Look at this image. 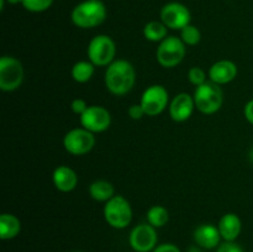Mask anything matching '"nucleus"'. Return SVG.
<instances>
[{"label": "nucleus", "instance_id": "nucleus-28", "mask_svg": "<svg viewBox=\"0 0 253 252\" xmlns=\"http://www.w3.org/2000/svg\"><path fill=\"white\" fill-rule=\"evenodd\" d=\"M145 115L146 113L141 104H132V105L128 108V116H130L131 119H133V120H141Z\"/></svg>", "mask_w": 253, "mask_h": 252}, {"label": "nucleus", "instance_id": "nucleus-26", "mask_svg": "<svg viewBox=\"0 0 253 252\" xmlns=\"http://www.w3.org/2000/svg\"><path fill=\"white\" fill-rule=\"evenodd\" d=\"M71 108H72V111H73L74 114H77V115L81 116L82 114H84V111H85L86 109L89 108V106H88V104H86V101L84 100V99L77 98V99H74L73 101H72Z\"/></svg>", "mask_w": 253, "mask_h": 252}, {"label": "nucleus", "instance_id": "nucleus-29", "mask_svg": "<svg viewBox=\"0 0 253 252\" xmlns=\"http://www.w3.org/2000/svg\"><path fill=\"white\" fill-rule=\"evenodd\" d=\"M153 252H180V250L173 244H163L156 247Z\"/></svg>", "mask_w": 253, "mask_h": 252}, {"label": "nucleus", "instance_id": "nucleus-2", "mask_svg": "<svg viewBox=\"0 0 253 252\" xmlns=\"http://www.w3.org/2000/svg\"><path fill=\"white\" fill-rule=\"evenodd\" d=\"M72 22L81 29H93L106 19V7L100 0H85L72 11Z\"/></svg>", "mask_w": 253, "mask_h": 252}, {"label": "nucleus", "instance_id": "nucleus-5", "mask_svg": "<svg viewBox=\"0 0 253 252\" xmlns=\"http://www.w3.org/2000/svg\"><path fill=\"white\" fill-rule=\"evenodd\" d=\"M116 54V46L114 40L108 35H98L88 46L89 62L98 67L109 66L114 62Z\"/></svg>", "mask_w": 253, "mask_h": 252}, {"label": "nucleus", "instance_id": "nucleus-3", "mask_svg": "<svg viewBox=\"0 0 253 252\" xmlns=\"http://www.w3.org/2000/svg\"><path fill=\"white\" fill-rule=\"evenodd\" d=\"M195 108L205 115H211L220 110L224 101V94L221 88L211 81L205 82L197 86L194 93Z\"/></svg>", "mask_w": 253, "mask_h": 252}, {"label": "nucleus", "instance_id": "nucleus-14", "mask_svg": "<svg viewBox=\"0 0 253 252\" xmlns=\"http://www.w3.org/2000/svg\"><path fill=\"white\" fill-rule=\"evenodd\" d=\"M237 76V66L231 61L221 59L210 67L209 78L212 83L221 85L234 81Z\"/></svg>", "mask_w": 253, "mask_h": 252}, {"label": "nucleus", "instance_id": "nucleus-22", "mask_svg": "<svg viewBox=\"0 0 253 252\" xmlns=\"http://www.w3.org/2000/svg\"><path fill=\"white\" fill-rule=\"evenodd\" d=\"M147 220L153 227H163L169 220V212L162 205H155L147 211Z\"/></svg>", "mask_w": 253, "mask_h": 252}, {"label": "nucleus", "instance_id": "nucleus-4", "mask_svg": "<svg viewBox=\"0 0 253 252\" xmlns=\"http://www.w3.org/2000/svg\"><path fill=\"white\" fill-rule=\"evenodd\" d=\"M105 221L114 229H125L132 220V209L126 198L123 195H114L105 203L104 207Z\"/></svg>", "mask_w": 253, "mask_h": 252}, {"label": "nucleus", "instance_id": "nucleus-15", "mask_svg": "<svg viewBox=\"0 0 253 252\" xmlns=\"http://www.w3.org/2000/svg\"><path fill=\"white\" fill-rule=\"evenodd\" d=\"M220 239H221V235H220L219 229L211 224L200 225L194 231L195 244L203 249H215L219 245Z\"/></svg>", "mask_w": 253, "mask_h": 252}, {"label": "nucleus", "instance_id": "nucleus-9", "mask_svg": "<svg viewBox=\"0 0 253 252\" xmlns=\"http://www.w3.org/2000/svg\"><path fill=\"white\" fill-rule=\"evenodd\" d=\"M141 105L146 115L157 116L163 113L168 105V91L163 85H151L143 91L141 98Z\"/></svg>", "mask_w": 253, "mask_h": 252}, {"label": "nucleus", "instance_id": "nucleus-20", "mask_svg": "<svg viewBox=\"0 0 253 252\" xmlns=\"http://www.w3.org/2000/svg\"><path fill=\"white\" fill-rule=\"evenodd\" d=\"M167 29L163 22L150 21L143 27V36L151 42H162L167 37Z\"/></svg>", "mask_w": 253, "mask_h": 252}, {"label": "nucleus", "instance_id": "nucleus-18", "mask_svg": "<svg viewBox=\"0 0 253 252\" xmlns=\"http://www.w3.org/2000/svg\"><path fill=\"white\" fill-rule=\"evenodd\" d=\"M21 231V222L15 215L1 214L0 216V237L1 240H11Z\"/></svg>", "mask_w": 253, "mask_h": 252}, {"label": "nucleus", "instance_id": "nucleus-13", "mask_svg": "<svg viewBox=\"0 0 253 252\" xmlns=\"http://www.w3.org/2000/svg\"><path fill=\"white\" fill-rule=\"evenodd\" d=\"M195 108L194 96L188 93H179L169 104V115L177 123L187 121L192 116Z\"/></svg>", "mask_w": 253, "mask_h": 252}, {"label": "nucleus", "instance_id": "nucleus-23", "mask_svg": "<svg viewBox=\"0 0 253 252\" xmlns=\"http://www.w3.org/2000/svg\"><path fill=\"white\" fill-rule=\"evenodd\" d=\"M180 40L188 46H195L202 40V34L197 26L189 24L184 29L180 30Z\"/></svg>", "mask_w": 253, "mask_h": 252}, {"label": "nucleus", "instance_id": "nucleus-16", "mask_svg": "<svg viewBox=\"0 0 253 252\" xmlns=\"http://www.w3.org/2000/svg\"><path fill=\"white\" fill-rule=\"evenodd\" d=\"M217 229L221 235V239H224L225 241H235L241 232V219L234 212H227L220 219Z\"/></svg>", "mask_w": 253, "mask_h": 252}, {"label": "nucleus", "instance_id": "nucleus-1", "mask_svg": "<svg viewBox=\"0 0 253 252\" xmlns=\"http://www.w3.org/2000/svg\"><path fill=\"white\" fill-rule=\"evenodd\" d=\"M135 82V68L128 61L118 59L109 64L105 72V85L111 94L125 95L133 88Z\"/></svg>", "mask_w": 253, "mask_h": 252}, {"label": "nucleus", "instance_id": "nucleus-19", "mask_svg": "<svg viewBox=\"0 0 253 252\" xmlns=\"http://www.w3.org/2000/svg\"><path fill=\"white\" fill-rule=\"evenodd\" d=\"M114 193H115V189H114L113 184L106 180H95L89 187V194L96 202L106 203L114 197Z\"/></svg>", "mask_w": 253, "mask_h": 252}, {"label": "nucleus", "instance_id": "nucleus-6", "mask_svg": "<svg viewBox=\"0 0 253 252\" xmlns=\"http://www.w3.org/2000/svg\"><path fill=\"white\" fill-rule=\"evenodd\" d=\"M24 81V67L21 62L11 56H2L0 59V89L14 91Z\"/></svg>", "mask_w": 253, "mask_h": 252}, {"label": "nucleus", "instance_id": "nucleus-24", "mask_svg": "<svg viewBox=\"0 0 253 252\" xmlns=\"http://www.w3.org/2000/svg\"><path fill=\"white\" fill-rule=\"evenodd\" d=\"M53 0H22V6L31 12H42L49 9Z\"/></svg>", "mask_w": 253, "mask_h": 252}, {"label": "nucleus", "instance_id": "nucleus-12", "mask_svg": "<svg viewBox=\"0 0 253 252\" xmlns=\"http://www.w3.org/2000/svg\"><path fill=\"white\" fill-rule=\"evenodd\" d=\"M131 247L135 252H150L156 249L157 245V232L156 227L151 224L137 225L130 232L128 237Z\"/></svg>", "mask_w": 253, "mask_h": 252}, {"label": "nucleus", "instance_id": "nucleus-31", "mask_svg": "<svg viewBox=\"0 0 253 252\" xmlns=\"http://www.w3.org/2000/svg\"><path fill=\"white\" fill-rule=\"evenodd\" d=\"M6 1L11 5H16V4H19V2H21L22 0H6Z\"/></svg>", "mask_w": 253, "mask_h": 252}, {"label": "nucleus", "instance_id": "nucleus-11", "mask_svg": "<svg viewBox=\"0 0 253 252\" xmlns=\"http://www.w3.org/2000/svg\"><path fill=\"white\" fill-rule=\"evenodd\" d=\"M81 124L90 132H103L110 127L111 115L104 106L91 105L82 114Z\"/></svg>", "mask_w": 253, "mask_h": 252}, {"label": "nucleus", "instance_id": "nucleus-27", "mask_svg": "<svg viewBox=\"0 0 253 252\" xmlns=\"http://www.w3.org/2000/svg\"><path fill=\"white\" fill-rule=\"evenodd\" d=\"M216 252H245L240 245L235 244L234 241H225L224 244L217 247Z\"/></svg>", "mask_w": 253, "mask_h": 252}, {"label": "nucleus", "instance_id": "nucleus-25", "mask_svg": "<svg viewBox=\"0 0 253 252\" xmlns=\"http://www.w3.org/2000/svg\"><path fill=\"white\" fill-rule=\"evenodd\" d=\"M188 79L195 86H199L207 82V73L200 67H192L188 72Z\"/></svg>", "mask_w": 253, "mask_h": 252}, {"label": "nucleus", "instance_id": "nucleus-21", "mask_svg": "<svg viewBox=\"0 0 253 252\" xmlns=\"http://www.w3.org/2000/svg\"><path fill=\"white\" fill-rule=\"evenodd\" d=\"M94 64L88 61H79L72 68V77L77 83H86L94 74Z\"/></svg>", "mask_w": 253, "mask_h": 252}, {"label": "nucleus", "instance_id": "nucleus-10", "mask_svg": "<svg viewBox=\"0 0 253 252\" xmlns=\"http://www.w3.org/2000/svg\"><path fill=\"white\" fill-rule=\"evenodd\" d=\"M161 20L172 30H182L190 24V11L180 2H168L161 10Z\"/></svg>", "mask_w": 253, "mask_h": 252}, {"label": "nucleus", "instance_id": "nucleus-30", "mask_svg": "<svg viewBox=\"0 0 253 252\" xmlns=\"http://www.w3.org/2000/svg\"><path fill=\"white\" fill-rule=\"evenodd\" d=\"M244 114H245V118H246V120L253 125V99L252 100H250L249 103L245 105Z\"/></svg>", "mask_w": 253, "mask_h": 252}, {"label": "nucleus", "instance_id": "nucleus-8", "mask_svg": "<svg viewBox=\"0 0 253 252\" xmlns=\"http://www.w3.org/2000/svg\"><path fill=\"white\" fill-rule=\"evenodd\" d=\"M95 145V137L93 132L86 128H73L66 133L63 138V146L67 152L74 156H83L90 152Z\"/></svg>", "mask_w": 253, "mask_h": 252}, {"label": "nucleus", "instance_id": "nucleus-17", "mask_svg": "<svg viewBox=\"0 0 253 252\" xmlns=\"http://www.w3.org/2000/svg\"><path fill=\"white\" fill-rule=\"evenodd\" d=\"M53 184L59 192L68 193L72 192L77 187L78 177L77 173L72 168L67 166H59L53 172Z\"/></svg>", "mask_w": 253, "mask_h": 252}, {"label": "nucleus", "instance_id": "nucleus-34", "mask_svg": "<svg viewBox=\"0 0 253 252\" xmlns=\"http://www.w3.org/2000/svg\"><path fill=\"white\" fill-rule=\"evenodd\" d=\"M77 252H79V251H77Z\"/></svg>", "mask_w": 253, "mask_h": 252}, {"label": "nucleus", "instance_id": "nucleus-33", "mask_svg": "<svg viewBox=\"0 0 253 252\" xmlns=\"http://www.w3.org/2000/svg\"><path fill=\"white\" fill-rule=\"evenodd\" d=\"M250 161L253 163V148L251 151H250Z\"/></svg>", "mask_w": 253, "mask_h": 252}, {"label": "nucleus", "instance_id": "nucleus-32", "mask_svg": "<svg viewBox=\"0 0 253 252\" xmlns=\"http://www.w3.org/2000/svg\"><path fill=\"white\" fill-rule=\"evenodd\" d=\"M189 252H200L199 249H197V247H192V249L189 250Z\"/></svg>", "mask_w": 253, "mask_h": 252}, {"label": "nucleus", "instance_id": "nucleus-7", "mask_svg": "<svg viewBox=\"0 0 253 252\" xmlns=\"http://www.w3.org/2000/svg\"><path fill=\"white\" fill-rule=\"evenodd\" d=\"M185 43L177 36H168L157 48V61L165 68H173L184 59Z\"/></svg>", "mask_w": 253, "mask_h": 252}]
</instances>
